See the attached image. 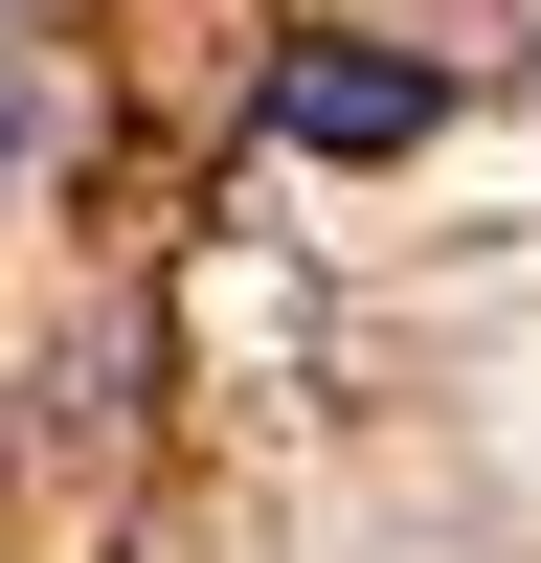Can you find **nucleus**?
Masks as SVG:
<instances>
[{"label": "nucleus", "instance_id": "nucleus-1", "mask_svg": "<svg viewBox=\"0 0 541 563\" xmlns=\"http://www.w3.org/2000/svg\"><path fill=\"white\" fill-rule=\"evenodd\" d=\"M294 135H339V158H361V135H406V68H294Z\"/></svg>", "mask_w": 541, "mask_h": 563}, {"label": "nucleus", "instance_id": "nucleus-2", "mask_svg": "<svg viewBox=\"0 0 541 563\" xmlns=\"http://www.w3.org/2000/svg\"><path fill=\"white\" fill-rule=\"evenodd\" d=\"M23 158H45V90H23V68H0V180H23Z\"/></svg>", "mask_w": 541, "mask_h": 563}]
</instances>
